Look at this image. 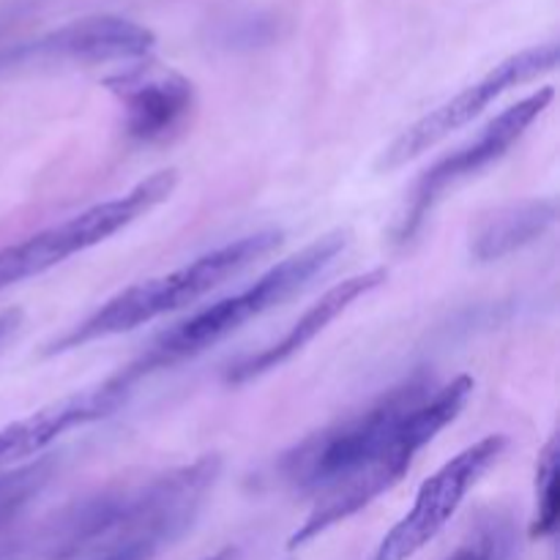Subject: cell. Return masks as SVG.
<instances>
[{
  "instance_id": "1",
  "label": "cell",
  "mask_w": 560,
  "mask_h": 560,
  "mask_svg": "<svg viewBox=\"0 0 560 560\" xmlns=\"http://www.w3.org/2000/svg\"><path fill=\"white\" fill-rule=\"evenodd\" d=\"M470 394L474 377L438 383L430 372H416L366 408L288 448L277 463L279 481L312 501V512L290 536V550L310 545L397 487L421 448L463 413Z\"/></svg>"
},
{
  "instance_id": "2",
  "label": "cell",
  "mask_w": 560,
  "mask_h": 560,
  "mask_svg": "<svg viewBox=\"0 0 560 560\" xmlns=\"http://www.w3.org/2000/svg\"><path fill=\"white\" fill-rule=\"evenodd\" d=\"M219 474L222 459L202 454L195 463L107 487L55 514L44 530V547L58 560L102 558L131 545L162 550L189 530Z\"/></svg>"
},
{
  "instance_id": "3",
  "label": "cell",
  "mask_w": 560,
  "mask_h": 560,
  "mask_svg": "<svg viewBox=\"0 0 560 560\" xmlns=\"http://www.w3.org/2000/svg\"><path fill=\"white\" fill-rule=\"evenodd\" d=\"M348 230H331V233L320 235L312 244H306L304 249L284 257L282 262L260 273L249 288L238 290V293L228 295V299H219L217 304L202 306L200 312H195L186 320L175 323L173 328L159 334L148 345L145 353L131 361L129 366H124L118 377L126 386L135 388L137 383L151 377L153 372L170 370V366L180 364V361H189L195 355L206 353L208 348L228 339L230 334L244 328L249 320H257L260 315L271 312L273 306L284 304L295 293L310 288L312 279L326 273L337 262V257L348 249Z\"/></svg>"
},
{
  "instance_id": "4",
  "label": "cell",
  "mask_w": 560,
  "mask_h": 560,
  "mask_svg": "<svg viewBox=\"0 0 560 560\" xmlns=\"http://www.w3.org/2000/svg\"><path fill=\"white\" fill-rule=\"evenodd\" d=\"M282 230H257V233L235 238L230 244H222L217 249L206 252V255L195 257V260L175 268V271L142 279V282L131 284V288L120 290L113 299L104 301L96 312H91L85 320L71 326L69 331L55 337L44 353L60 355L69 353V350H80L85 345L98 342V339L129 334L135 328L170 315V312L184 310V306L195 304L202 295L228 282V279L238 277L255 262L266 260L271 252L282 246Z\"/></svg>"
},
{
  "instance_id": "5",
  "label": "cell",
  "mask_w": 560,
  "mask_h": 560,
  "mask_svg": "<svg viewBox=\"0 0 560 560\" xmlns=\"http://www.w3.org/2000/svg\"><path fill=\"white\" fill-rule=\"evenodd\" d=\"M175 184H178L175 170H159L124 195L96 202V206L69 217L66 222L52 224V228L42 230L31 238L0 249V293L25 282V279L42 277L49 268L104 244L129 224L140 222L153 208L170 200Z\"/></svg>"
},
{
  "instance_id": "6",
  "label": "cell",
  "mask_w": 560,
  "mask_h": 560,
  "mask_svg": "<svg viewBox=\"0 0 560 560\" xmlns=\"http://www.w3.org/2000/svg\"><path fill=\"white\" fill-rule=\"evenodd\" d=\"M552 96H556L552 88H541V91L520 98L517 104H512V107L503 109L501 115H495L474 140L454 148L452 153L438 159L432 167H427L424 173L416 178L413 189L405 197L402 211H399L397 222H394V244L408 246L410 241L421 233V228H424L430 213L438 208V202H441L454 186H459L463 180L479 175L481 170L501 162V159L528 135L534 120L550 107Z\"/></svg>"
},
{
  "instance_id": "7",
  "label": "cell",
  "mask_w": 560,
  "mask_h": 560,
  "mask_svg": "<svg viewBox=\"0 0 560 560\" xmlns=\"http://www.w3.org/2000/svg\"><path fill=\"white\" fill-rule=\"evenodd\" d=\"M558 66V44H539V47L523 49V52L512 55V58L501 60L492 71H487L481 80H476L474 85H468L465 91H459L457 96H452L448 102H443L441 107H435L432 113H427L424 118H419L416 124H410L392 145L383 151L377 170L383 173H392V170L405 167L413 159L424 156L427 151L443 142L446 137H452L454 131L465 129L468 124H474L481 113H485L490 104H495L503 93H509L512 88L523 85V82L536 80V77L547 74Z\"/></svg>"
},
{
  "instance_id": "8",
  "label": "cell",
  "mask_w": 560,
  "mask_h": 560,
  "mask_svg": "<svg viewBox=\"0 0 560 560\" xmlns=\"http://www.w3.org/2000/svg\"><path fill=\"white\" fill-rule=\"evenodd\" d=\"M506 448V435H487L481 441L470 443L459 454H454L446 465H441L419 487L408 514L383 536V541L377 545L375 560H410L419 556L452 523V517L459 512L468 492L503 457Z\"/></svg>"
},
{
  "instance_id": "9",
  "label": "cell",
  "mask_w": 560,
  "mask_h": 560,
  "mask_svg": "<svg viewBox=\"0 0 560 560\" xmlns=\"http://www.w3.org/2000/svg\"><path fill=\"white\" fill-rule=\"evenodd\" d=\"M156 47V36L145 25L115 14H93L52 27L36 38L3 44L0 71L31 66H96L145 60Z\"/></svg>"
},
{
  "instance_id": "10",
  "label": "cell",
  "mask_w": 560,
  "mask_h": 560,
  "mask_svg": "<svg viewBox=\"0 0 560 560\" xmlns=\"http://www.w3.org/2000/svg\"><path fill=\"white\" fill-rule=\"evenodd\" d=\"M102 85L118 98L126 135L140 145L175 140L191 124L197 107L191 80L151 58L135 60L129 69L104 77Z\"/></svg>"
},
{
  "instance_id": "11",
  "label": "cell",
  "mask_w": 560,
  "mask_h": 560,
  "mask_svg": "<svg viewBox=\"0 0 560 560\" xmlns=\"http://www.w3.org/2000/svg\"><path fill=\"white\" fill-rule=\"evenodd\" d=\"M131 392L135 388L126 386L115 372L98 386L63 397L60 402L47 405V408L36 410L25 419L11 421L9 427L0 430V476L9 474L14 465L47 452L66 432L96 424V421L113 416L131 397Z\"/></svg>"
},
{
  "instance_id": "12",
  "label": "cell",
  "mask_w": 560,
  "mask_h": 560,
  "mask_svg": "<svg viewBox=\"0 0 560 560\" xmlns=\"http://www.w3.org/2000/svg\"><path fill=\"white\" fill-rule=\"evenodd\" d=\"M386 279V268H372V271L355 273V277H348L339 284H334V288H328L326 293H323L320 299H317L315 304H312L310 310H306L304 315L277 339V342L266 345V348L257 350V353H249L244 355V359L228 364V370H224V383H228V386H246V383L257 381V377L268 375V372L288 364V361L293 359V355H299L306 345L315 342L342 312H348L355 301L370 295L372 290L383 288Z\"/></svg>"
},
{
  "instance_id": "13",
  "label": "cell",
  "mask_w": 560,
  "mask_h": 560,
  "mask_svg": "<svg viewBox=\"0 0 560 560\" xmlns=\"http://www.w3.org/2000/svg\"><path fill=\"white\" fill-rule=\"evenodd\" d=\"M556 219L558 206L556 200H547V197L509 202L495 211L481 213L470 228V257L479 262L503 260V257L536 244L556 224Z\"/></svg>"
},
{
  "instance_id": "14",
  "label": "cell",
  "mask_w": 560,
  "mask_h": 560,
  "mask_svg": "<svg viewBox=\"0 0 560 560\" xmlns=\"http://www.w3.org/2000/svg\"><path fill=\"white\" fill-rule=\"evenodd\" d=\"M558 474H560V443L558 435L547 441L536 463V514L530 523L534 539H547L558 528Z\"/></svg>"
},
{
  "instance_id": "15",
  "label": "cell",
  "mask_w": 560,
  "mask_h": 560,
  "mask_svg": "<svg viewBox=\"0 0 560 560\" xmlns=\"http://www.w3.org/2000/svg\"><path fill=\"white\" fill-rule=\"evenodd\" d=\"M514 545H517L514 520L509 514L492 512L446 560H512Z\"/></svg>"
},
{
  "instance_id": "16",
  "label": "cell",
  "mask_w": 560,
  "mask_h": 560,
  "mask_svg": "<svg viewBox=\"0 0 560 560\" xmlns=\"http://www.w3.org/2000/svg\"><path fill=\"white\" fill-rule=\"evenodd\" d=\"M22 312L20 310H3L0 312V348L20 331Z\"/></svg>"
},
{
  "instance_id": "17",
  "label": "cell",
  "mask_w": 560,
  "mask_h": 560,
  "mask_svg": "<svg viewBox=\"0 0 560 560\" xmlns=\"http://www.w3.org/2000/svg\"><path fill=\"white\" fill-rule=\"evenodd\" d=\"M202 560H235V550H233V547H224V550L213 552V556H208Z\"/></svg>"
},
{
  "instance_id": "18",
  "label": "cell",
  "mask_w": 560,
  "mask_h": 560,
  "mask_svg": "<svg viewBox=\"0 0 560 560\" xmlns=\"http://www.w3.org/2000/svg\"><path fill=\"white\" fill-rule=\"evenodd\" d=\"M5 476H9V474H3V476H0V490H3V485H5V481H3Z\"/></svg>"
}]
</instances>
